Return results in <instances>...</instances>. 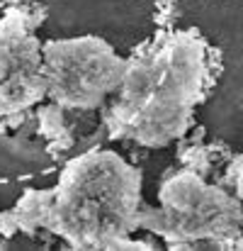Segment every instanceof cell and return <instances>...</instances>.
<instances>
[{"instance_id": "obj_2", "label": "cell", "mask_w": 243, "mask_h": 251, "mask_svg": "<svg viewBox=\"0 0 243 251\" xmlns=\"http://www.w3.org/2000/svg\"><path fill=\"white\" fill-rule=\"evenodd\" d=\"M163 212L149 210L146 222L168 239L234 244L243 232V202L217 185L204 183L192 171L170 178L161 188Z\"/></svg>"}, {"instance_id": "obj_1", "label": "cell", "mask_w": 243, "mask_h": 251, "mask_svg": "<svg viewBox=\"0 0 243 251\" xmlns=\"http://www.w3.org/2000/svg\"><path fill=\"white\" fill-rule=\"evenodd\" d=\"M49 217L51 229L76 244H114L139 225V171L107 151L76 159L56 188Z\"/></svg>"}, {"instance_id": "obj_4", "label": "cell", "mask_w": 243, "mask_h": 251, "mask_svg": "<svg viewBox=\"0 0 243 251\" xmlns=\"http://www.w3.org/2000/svg\"><path fill=\"white\" fill-rule=\"evenodd\" d=\"M236 193H239V200L243 202V166L236 173Z\"/></svg>"}, {"instance_id": "obj_3", "label": "cell", "mask_w": 243, "mask_h": 251, "mask_svg": "<svg viewBox=\"0 0 243 251\" xmlns=\"http://www.w3.org/2000/svg\"><path fill=\"white\" fill-rule=\"evenodd\" d=\"M46 56V88L59 105L95 107L102 98L122 83V59L95 37L51 42Z\"/></svg>"}]
</instances>
